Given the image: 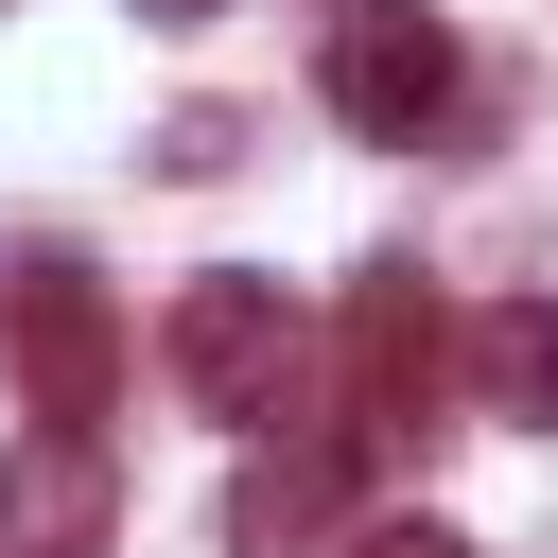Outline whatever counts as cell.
Masks as SVG:
<instances>
[{
	"instance_id": "obj_7",
	"label": "cell",
	"mask_w": 558,
	"mask_h": 558,
	"mask_svg": "<svg viewBox=\"0 0 558 558\" xmlns=\"http://www.w3.org/2000/svg\"><path fill=\"white\" fill-rule=\"evenodd\" d=\"M331 506H349V436H331V453H279V471H244L227 541H244V558H279V541H314Z\"/></svg>"
},
{
	"instance_id": "obj_6",
	"label": "cell",
	"mask_w": 558,
	"mask_h": 558,
	"mask_svg": "<svg viewBox=\"0 0 558 558\" xmlns=\"http://www.w3.org/2000/svg\"><path fill=\"white\" fill-rule=\"evenodd\" d=\"M471 384H488V418H541V436H558V296L471 314Z\"/></svg>"
},
{
	"instance_id": "obj_8",
	"label": "cell",
	"mask_w": 558,
	"mask_h": 558,
	"mask_svg": "<svg viewBox=\"0 0 558 558\" xmlns=\"http://www.w3.org/2000/svg\"><path fill=\"white\" fill-rule=\"evenodd\" d=\"M349 558H471V541H453V523H366Z\"/></svg>"
},
{
	"instance_id": "obj_2",
	"label": "cell",
	"mask_w": 558,
	"mask_h": 558,
	"mask_svg": "<svg viewBox=\"0 0 558 558\" xmlns=\"http://www.w3.org/2000/svg\"><path fill=\"white\" fill-rule=\"evenodd\" d=\"M314 87H331V122H349V140H436L471 70H453L436 0H349V17H331V52H314Z\"/></svg>"
},
{
	"instance_id": "obj_9",
	"label": "cell",
	"mask_w": 558,
	"mask_h": 558,
	"mask_svg": "<svg viewBox=\"0 0 558 558\" xmlns=\"http://www.w3.org/2000/svg\"><path fill=\"white\" fill-rule=\"evenodd\" d=\"M140 17H209V0H140Z\"/></svg>"
},
{
	"instance_id": "obj_1",
	"label": "cell",
	"mask_w": 558,
	"mask_h": 558,
	"mask_svg": "<svg viewBox=\"0 0 558 558\" xmlns=\"http://www.w3.org/2000/svg\"><path fill=\"white\" fill-rule=\"evenodd\" d=\"M0 384L35 401V436H87L122 401V296L70 244H0Z\"/></svg>"
},
{
	"instance_id": "obj_4",
	"label": "cell",
	"mask_w": 558,
	"mask_h": 558,
	"mask_svg": "<svg viewBox=\"0 0 558 558\" xmlns=\"http://www.w3.org/2000/svg\"><path fill=\"white\" fill-rule=\"evenodd\" d=\"M418 384H436V296H418V262H366L349 279V453H384L401 418H418Z\"/></svg>"
},
{
	"instance_id": "obj_3",
	"label": "cell",
	"mask_w": 558,
	"mask_h": 558,
	"mask_svg": "<svg viewBox=\"0 0 558 558\" xmlns=\"http://www.w3.org/2000/svg\"><path fill=\"white\" fill-rule=\"evenodd\" d=\"M157 349H174V384H192L209 418H244V436L296 401V296H279V279H192Z\"/></svg>"
},
{
	"instance_id": "obj_5",
	"label": "cell",
	"mask_w": 558,
	"mask_h": 558,
	"mask_svg": "<svg viewBox=\"0 0 558 558\" xmlns=\"http://www.w3.org/2000/svg\"><path fill=\"white\" fill-rule=\"evenodd\" d=\"M105 541H122L105 436H17L0 453V558H105Z\"/></svg>"
}]
</instances>
